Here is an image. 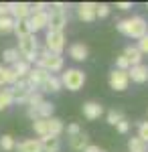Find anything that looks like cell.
Here are the masks:
<instances>
[{
	"instance_id": "obj_19",
	"label": "cell",
	"mask_w": 148,
	"mask_h": 152,
	"mask_svg": "<svg viewBox=\"0 0 148 152\" xmlns=\"http://www.w3.org/2000/svg\"><path fill=\"white\" fill-rule=\"evenodd\" d=\"M61 79H59L57 75H49L45 79V83L41 85V91H51V94H57V91H61Z\"/></svg>"
},
{
	"instance_id": "obj_12",
	"label": "cell",
	"mask_w": 148,
	"mask_h": 152,
	"mask_svg": "<svg viewBox=\"0 0 148 152\" xmlns=\"http://www.w3.org/2000/svg\"><path fill=\"white\" fill-rule=\"evenodd\" d=\"M47 23H49V12H34L29 18V26H31V33H37V31H43L47 28Z\"/></svg>"
},
{
	"instance_id": "obj_44",
	"label": "cell",
	"mask_w": 148,
	"mask_h": 152,
	"mask_svg": "<svg viewBox=\"0 0 148 152\" xmlns=\"http://www.w3.org/2000/svg\"><path fill=\"white\" fill-rule=\"evenodd\" d=\"M2 85H6V79H4V67L0 65V87Z\"/></svg>"
},
{
	"instance_id": "obj_17",
	"label": "cell",
	"mask_w": 148,
	"mask_h": 152,
	"mask_svg": "<svg viewBox=\"0 0 148 152\" xmlns=\"http://www.w3.org/2000/svg\"><path fill=\"white\" fill-rule=\"evenodd\" d=\"M39 142H41V148H43V152H59L61 150V140L59 138H55V136H43V138H39Z\"/></svg>"
},
{
	"instance_id": "obj_33",
	"label": "cell",
	"mask_w": 148,
	"mask_h": 152,
	"mask_svg": "<svg viewBox=\"0 0 148 152\" xmlns=\"http://www.w3.org/2000/svg\"><path fill=\"white\" fill-rule=\"evenodd\" d=\"M138 138L148 144V122H140L138 124Z\"/></svg>"
},
{
	"instance_id": "obj_35",
	"label": "cell",
	"mask_w": 148,
	"mask_h": 152,
	"mask_svg": "<svg viewBox=\"0 0 148 152\" xmlns=\"http://www.w3.org/2000/svg\"><path fill=\"white\" fill-rule=\"evenodd\" d=\"M4 79H6V85H10V87L18 81V77L14 75V71H12L10 67H4Z\"/></svg>"
},
{
	"instance_id": "obj_8",
	"label": "cell",
	"mask_w": 148,
	"mask_h": 152,
	"mask_svg": "<svg viewBox=\"0 0 148 152\" xmlns=\"http://www.w3.org/2000/svg\"><path fill=\"white\" fill-rule=\"evenodd\" d=\"M47 77H49V73H47L45 69H41V67H34V69L29 71V75H26V83H29L31 91H39L41 85L45 83Z\"/></svg>"
},
{
	"instance_id": "obj_22",
	"label": "cell",
	"mask_w": 148,
	"mask_h": 152,
	"mask_svg": "<svg viewBox=\"0 0 148 152\" xmlns=\"http://www.w3.org/2000/svg\"><path fill=\"white\" fill-rule=\"evenodd\" d=\"M47 124H49V136H55V138H59V136H61V132L65 130L63 122H61L59 118H49V120H47Z\"/></svg>"
},
{
	"instance_id": "obj_16",
	"label": "cell",
	"mask_w": 148,
	"mask_h": 152,
	"mask_svg": "<svg viewBox=\"0 0 148 152\" xmlns=\"http://www.w3.org/2000/svg\"><path fill=\"white\" fill-rule=\"evenodd\" d=\"M14 150H18V152H43V148H41L39 138H29V140L18 142L14 146Z\"/></svg>"
},
{
	"instance_id": "obj_41",
	"label": "cell",
	"mask_w": 148,
	"mask_h": 152,
	"mask_svg": "<svg viewBox=\"0 0 148 152\" xmlns=\"http://www.w3.org/2000/svg\"><path fill=\"white\" fill-rule=\"evenodd\" d=\"M116 128H118V132H120V134H126V132L130 130V122H128V120L124 118V120H122V122H120Z\"/></svg>"
},
{
	"instance_id": "obj_14",
	"label": "cell",
	"mask_w": 148,
	"mask_h": 152,
	"mask_svg": "<svg viewBox=\"0 0 148 152\" xmlns=\"http://www.w3.org/2000/svg\"><path fill=\"white\" fill-rule=\"evenodd\" d=\"M81 112H83V116L87 120H97L103 114V105H100L97 102H85L83 107H81Z\"/></svg>"
},
{
	"instance_id": "obj_31",
	"label": "cell",
	"mask_w": 148,
	"mask_h": 152,
	"mask_svg": "<svg viewBox=\"0 0 148 152\" xmlns=\"http://www.w3.org/2000/svg\"><path fill=\"white\" fill-rule=\"evenodd\" d=\"M43 102H45V99H43L41 91H33V94L29 95V99H26V105H29V107H39Z\"/></svg>"
},
{
	"instance_id": "obj_21",
	"label": "cell",
	"mask_w": 148,
	"mask_h": 152,
	"mask_svg": "<svg viewBox=\"0 0 148 152\" xmlns=\"http://www.w3.org/2000/svg\"><path fill=\"white\" fill-rule=\"evenodd\" d=\"M124 57H128V61H130V65H132V67L142 63V53H140L138 47H134V45H128V47H126Z\"/></svg>"
},
{
	"instance_id": "obj_37",
	"label": "cell",
	"mask_w": 148,
	"mask_h": 152,
	"mask_svg": "<svg viewBox=\"0 0 148 152\" xmlns=\"http://www.w3.org/2000/svg\"><path fill=\"white\" fill-rule=\"evenodd\" d=\"M47 8H49V4H45V2L31 4V14H34V12H47Z\"/></svg>"
},
{
	"instance_id": "obj_13",
	"label": "cell",
	"mask_w": 148,
	"mask_h": 152,
	"mask_svg": "<svg viewBox=\"0 0 148 152\" xmlns=\"http://www.w3.org/2000/svg\"><path fill=\"white\" fill-rule=\"evenodd\" d=\"M128 77L134 83H146L148 81V65L140 63V65H134L128 69Z\"/></svg>"
},
{
	"instance_id": "obj_42",
	"label": "cell",
	"mask_w": 148,
	"mask_h": 152,
	"mask_svg": "<svg viewBox=\"0 0 148 152\" xmlns=\"http://www.w3.org/2000/svg\"><path fill=\"white\" fill-rule=\"evenodd\" d=\"M116 8H120V10H130L132 4H130V2H120V4H116Z\"/></svg>"
},
{
	"instance_id": "obj_5",
	"label": "cell",
	"mask_w": 148,
	"mask_h": 152,
	"mask_svg": "<svg viewBox=\"0 0 148 152\" xmlns=\"http://www.w3.org/2000/svg\"><path fill=\"white\" fill-rule=\"evenodd\" d=\"M51 12H49V23H47V33H63L65 24H67L69 14L65 8H53L49 6Z\"/></svg>"
},
{
	"instance_id": "obj_39",
	"label": "cell",
	"mask_w": 148,
	"mask_h": 152,
	"mask_svg": "<svg viewBox=\"0 0 148 152\" xmlns=\"http://www.w3.org/2000/svg\"><path fill=\"white\" fill-rule=\"evenodd\" d=\"M2 16H10V4L8 2H0V18Z\"/></svg>"
},
{
	"instance_id": "obj_34",
	"label": "cell",
	"mask_w": 148,
	"mask_h": 152,
	"mask_svg": "<svg viewBox=\"0 0 148 152\" xmlns=\"http://www.w3.org/2000/svg\"><path fill=\"white\" fill-rule=\"evenodd\" d=\"M132 67L130 65V61H128V57H124V55H120V57L116 59V69H120V71H128Z\"/></svg>"
},
{
	"instance_id": "obj_25",
	"label": "cell",
	"mask_w": 148,
	"mask_h": 152,
	"mask_svg": "<svg viewBox=\"0 0 148 152\" xmlns=\"http://www.w3.org/2000/svg\"><path fill=\"white\" fill-rule=\"evenodd\" d=\"M128 150L130 152H148V144L142 142L138 136H134V138L128 140Z\"/></svg>"
},
{
	"instance_id": "obj_32",
	"label": "cell",
	"mask_w": 148,
	"mask_h": 152,
	"mask_svg": "<svg viewBox=\"0 0 148 152\" xmlns=\"http://www.w3.org/2000/svg\"><path fill=\"white\" fill-rule=\"evenodd\" d=\"M122 120H124V114H122V112H116V110H110V112H108V124L118 126Z\"/></svg>"
},
{
	"instance_id": "obj_3",
	"label": "cell",
	"mask_w": 148,
	"mask_h": 152,
	"mask_svg": "<svg viewBox=\"0 0 148 152\" xmlns=\"http://www.w3.org/2000/svg\"><path fill=\"white\" fill-rule=\"evenodd\" d=\"M18 55L24 57L26 63L37 61V55H39V41H37V37L29 35V37L18 39Z\"/></svg>"
},
{
	"instance_id": "obj_2",
	"label": "cell",
	"mask_w": 148,
	"mask_h": 152,
	"mask_svg": "<svg viewBox=\"0 0 148 152\" xmlns=\"http://www.w3.org/2000/svg\"><path fill=\"white\" fill-rule=\"evenodd\" d=\"M37 67L45 69L49 75H55L57 71L63 69V57H61V55H53V53H49L47 49H43V51L37 55Z\"/></svg>"
},
{
	"instance_id": "obj_10",
	"label": "cell",
	"mask_w": 148,
	"mask_h": 152,
	"mask_svg": "<svg viewBox=\"0 0 148 152\" xmlns=\"http://www.w3.org/2000/svg\"><path fill=\"white\" fill-rule=\"evenodd\" d=\"M10 14L14 20H26V18H31V4L29 2H12Z\"/></svg>"
},
{
	"instance_id": "obj_27",
	"label": "cell",
	"mask_w": 148,
	"mask_h": 152,
	"mask_svg": "<svg viewBox=\"0 0 148 152\" xmlns=\"http://www.w3.org/2000/svg\"><path fill=\"white\" fill-rule=\"evenodd\" d=\"M12 105V95L10 89H0V110H6Z\"/></svg>"
},
{
	"instance_id": "obj_40",
	"label": "cell",
	"mask_w": 148,
	"mask_h": 152,
	"mask_svg": "<svg viewBox=\"0 0 148 152\" xmlns=\"http://www.w3.org/2000/svg\"><path fill=\"white\" fill-rule=\"evenodd\" d=\"M79 132H81L79 124H69V126H67V134H69V138H71V136H77Z\"/></svg>"
},
{
	"instance_id": "obj_38",
	"label": "cell",
	"mask_w": 148,
	"mask_h": 152,
	"mask_svg": "<svg viewBox=\"0 0 148 152\" xmlns=\"http://www.w3.org/2000/svg\"><path fill=\"white\" fill-rule=\"evenodd\" d=\"M136 47H138V51H140L142 55H144V53H148V35H144L142 39H140V41H138Z\"/></svg>"
},
{
	"instance_id": "obj_1",
	"label": "cell",
	"mask_w": 148,
	"mask_h": 152,
	"mask_svg": "<svg viewBox=\"0 0 148 152\" xmlns=\"http://www.w3.org/2000/svg\"><path fill=\"white\" fill-rule=\"evenodd\" d=\"M116 28L122 33V35L130 37V39H142L144 35H148V23L142 16H132V18H124L116 24Z\"/></svg>"
},
{
	"instance_id": "obj_7",
	"label": "cell",
	"mask_w": 148,
	"mask_h": 152,
	"mask_svg": "<svg viewBox=\"0 0 148 152\" xmlns=\"http://www.w3.org/2000/svg\"><path fill=\"white\" fill-rule=\"evenodd\" d=\"M8 89H10V95H12V104H26L29 95L33 94L31 87H29V83H26V79H18Z\"/></svg>"
},
{
	"instance_id": "obj_4",
	"label": "cell",
	"mask_w": 148,
	"mask_h": 152,
	"mask_svg": "<svg viewBox=\"0 0 148 152\" xmlns=\"http://www.w3.org/2000/svg\"><path fill=\"white\" fill-rule=\"evenodd\" d=\"M59 79H61V85L67 87L69 91H79L85 83V73L81 69H67L63 71V75Z\"/></svg>"
},
{
	"instance_id": "obj_9",
	"label": "cell",
	"mask_w": 148,
	"mask_h": 152,
	"mask_svg": "<svg viewBox=\"0 0 148 152\" xmlns=\"http://www.w3.org/2000/svg\"><path fill=\"white\" fill-rule=\"evenodd\" d=\"M128 83H130L128 71L114 69L110 73V87H112L114 91H124V89H128Z\"/></svg>"
},
{
	"instance_id": "obj_43",
	"label": "cell",
	"mask_w": 148,
	"mask_h": 152,
	"mask_svg": "<svg viewBox=\"0 0 148 152\" xmlns=\"http://www.w3.org/2000/svg\"><path fill=\"white\" fill-rule=\"evenodd\" d=\"M83 152H100V146H95V144H89V146H87V148H85Z\"/></svg>"
},
{
	"instance_id": "obj_30",
	"label": "cell",
	"mask_w": 148,
	"mask_h": 152,
	"mask_svg": "<svg viewBox=\"0 0 148 152\" xmlns=\"http://www.w3.org/2000/svg\"><path fill=\"white\" fill-rule=\"evenodd\" d=\"M2 59L6 61V63H10V65H14L16 61H18V49H6L4 53H2Z\"/></svg>"
},
{
	"instance_id": "obj_18",
	"label": "cell",
	"mask_w": 148,
	"mask_h": 152,
	"mask_svg": "<svg viewBox=\"0 0 148 152\" xmlns=\"http://www.w3.org/2000/svg\"><path fill=\"white\" fill-rule=\"evenodd\" d=\"M69 146H71L73 150H77V152H83L87 146H89V138H87V134L79 132L77 136H71V138H69Z\"/></svg>"
},
{
	"instance_id": "obj_28",
	"label": "cell",
	"mask_w": 148,
	"mask_h": 152,
	"mask_svg": "<svg viewBox=\"0 0 148 152\" xmlns=\"http://www.w3.org/2000/svg\"><path fill=\"white\" fill-rule=\"evenodd\" d=\"M14 146H16V142H14V138H12V136L4 134V136L0 138V148H2V150L12 152V150H14Z\"/></svg>"
},
{
	"instance_id": "obj_45",
	"label": "cell",
	"mask_w": 148,
	"mask_h": 152,
	"mask_svg": "<svg viewBox=\"0 0 148 152\" xmlns=\"http://www.w3.org/2000/svg\"><path fill=\"white\" fill-rule=\"evenodd\" d=\"M100 152H106V150H102V148H100Z\"/></svg>"
},
{
	"instance_id": "obj_23",
	"label": "cell",
	"mask_w": 148,
	"mask_h": 152,
	"mask_svg": "<svg viewBox=\"0 0 148 152\" xmlns=\"http://www.w3.org/2000/svg\"><path fill=\"white\" fill-rule=\"evenodd\" d=\"M14 35L18 37V39H23V37H29V35H33L31 33V26H29V18L26 20H14Z\"/></svg>"
},
{
	"instance_id": "obj_36",
	"label": "cell",
	"mask_w": 148,
	"mask_h": 152,
	"mask_svg": "<svg viewBox=\"0 0 148 152\" xmlns=\"http://www.w3.org/2000/svg\"><path fill=\"white\" fill-rule=\"evenodd\" d=\"M108 14H110V6H108V4H97V8H95V16L106 18Z\"/></svg>"
},
{
	"instance_id": "obj_26",
	"label": "cell",
	"mask_w": 148,
	"mask_h": 152,
	"mask_svg": "<svg viewBox=\"0 0 148 152\" xmlns=\"http://www.w3.org/2000/svg\"><path fill=\"white\" fill-rule=\"evenodd\" d=\"M33 130L43 138V136H47L49 134V124H47V120H34L33 122Z\"/></svg>"
},
{
	"instance_id": "obj_20",
	"label": "cell",
	"mask_w": 148,
	"mask_h": 152,
	"mask_svg": "<svg viewBox=\"0 0 148 152\" xmlns=\"http://www.w3.org/2000/svg\"><path fill=\"white\" fill-rule=\"evenodd\" d=\"M10 69L14 71V75H16L18 79H26V75H29V71H31V63H26L24 59H18Z\"/></svg>"
},
{
	"instance_id": "obj_6",
	"label": "cell",
	"mask_w": 148,
	"mask_h": 152,
	"mask_svg": "<svg viewBox=\"0 0 148 152\" xmlns=\"http://www.w3.org/2000/svg\"><path fill=\"white\" fill-rule=\"evenodd\" d=\"M65 33H47L45 39V49L53 55H61L65 49Z\"/></svg>"
},
{
	"instance_id": "obj_11",
	"label": "cell",
	"mask_w": 148,
	"mask_h": 152,
	"mask_svg": "<svg viewBox=\"0 0 148 152\" xmlns=\"http://www.w3.org/2000/svg\"><path fill=\"white\" fill-rule=\"evenodd\" d=\"M95 8H97V4H93V2H81L77 6V16L83 23H93L97 18L95 16Z\"/></svg>"
},
{
	"instance_id": "obj_15",
	"label": "cell",
	"mask_w": 148,
	"mask_h": 152,
	"mask_svg": "<svg viewBox=\"0 0 148 152\" xmlns=\"http://www.w3.org/2000/svg\"><path fill=\"white\" fill-rule=\"evenodd\" d=\"M87 55H89V49H87V45H83V43H73L69 47V57L73 59V61H85Z\"/></svg>"
},
{
	"instance_id": "obj_29",
	"label": "cell",
	"mask_w": 148,
	"mask_h": 152,
	"mask_svg": "<svg viewBox=\"0 0 148 152\" xmlns=\"http://www.w3.org/2000/svg\"><path fill=\"white\" fill-rule=\"evenodd\" d=\"M12 28H14V18L12 16H2L0 18V33L4 35V33H10Z\"/></svg>"
},
{
	"instance_id": "obj_24",
	"label": "cell",
	"mask_w": 148,
	"mask_h": 152,
	"mask_svg": "<svg viewBox=\"0 0 148 152\" xmlns=\"http://www.w3.org/2000/svg\"><path fill=\"white\" fill-rule=\"evenodd\" d=\"M53 112H55V105L51 104V102H43V104L37 107L39 120H49V118H53Z\"/></svg>"
}]
</instances>
